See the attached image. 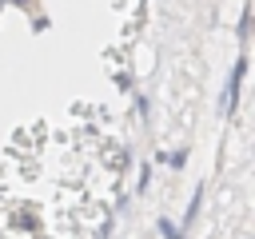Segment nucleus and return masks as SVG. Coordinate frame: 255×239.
I'll use <instances>...</instances> for the list:
<instances>
[{"label":"nucleus","instance_id":"obj_1","mask_svg":"<svg viewBox=\"0 0 255 239\" xmlns=\"http://www.w3.org/2000/svg\"><path fill=\"white\" fill-rule=\"evenodd\" d=\"M243 76H247V56H239V60H235V68H231L227 96H223V116H235V108H239V88H243Z\"/></svg>","mask_w":255,"mask_h":239},{"label":"nucleus","instance_id":"obj_2","mask_svg":"<svg viewBox=\"0 0 255 239\" xmlns=\"http://www.w3.org/2000/svg\"><path fill=\"white\" fill-rule=\"evenodd\" d=\"M199 203H203V187H195V195H191V203H187V215H183L187 223H191V219L199 215Z\"/></svg>","mask_w":255,"mask_h":239},{"label":"nucleus","instance_id":"obj_3","mask_svg":"<svg viewBox=\"0 0 255 239\" xmlns=\"http://www.w3.org/2000/svg\"><path fill=\"white\" fill-rule=\"evenodd\" d=\"M159 235H163V239H183V231H179L175 223H167L163 215H159Z\"/></svg>","mask_w":255,"mask_h":239},{"label":"nucleus","instance_id":"obj_4","mask_svg":"<svg viewBox=\"0 0 255 239\" xmlns=\"http://www.w3.org/2000/svg\"><path fill=\"white\" fill-rule=\"evenodd\" d=\"M167 163H171V167H183V163H187V147H179V151H171V159H167Z\"/></svg>","mask_w":255,"mask_h":239},{"label":"nucleus","instance_id":"obj_5","mask_svg":"<svg viewBox=\"0 0 255 239\" xmlns=\"http://www.w3.org/2000/svg\"><path fill=\"white\" fill-rule=\"evenodd\" d=\"M147 183H151V167H139V183H135V187L147 191Z\"/></svg>","mask_w":255,"mask_h":239},{"label":"nucleus","instance_id":"obj_6","mask_svg":"<svg viewBox=\"0 0 255 239\" xmlns=\"http://www.w3.org/2000/svg\"><path fill=\"white\" fill-rule=\"evenodd\" d=\"M247 32H251V12H243V20H239V36L247 40Z\"/></svg>","mask_w":255,"mask_h":239},{"label":"nucleus","instance_id":"obj_7","mask_svg":"<svg viewBox=\"0 0 255 239\" xmlns=\"http://www.w3.org/2000/svg\"><path fill=\"white\" fill-rule=\"evenodd\" d=\"M16 4H20V8H32V0H16Z\"/></svg>","mask_w":255,"mask_h":239}]
</instances>
